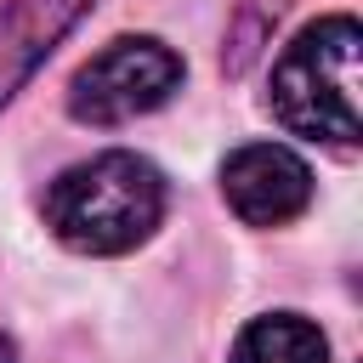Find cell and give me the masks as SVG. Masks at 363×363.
<instances>
[{
    "instance_id": "cell-1",
    "label": "cell",
    "mask_w": 363,
    "mask_h": 363,
    "mask_svg": "<svg viewBox=\"0 0 363 363\" xmlns=\"http://www.w3.org/2000/svg\"><path fill=\"white\" fill-rule=\"evenodd\" d=\"M164 221V176L130 147L91 153L45 187V227L79 255H125Z\"/></svg>"
},
{
    "instance_id": "cell-2",
    "label": "cell",
    "mask_w": 363,
    "mask_h": 363,
    "mask_svg": "<svg viewBox=\"0 0 363 363\" xmlns=\"http://www.w3.org/2000/svg\"><path fill=\"white\" fill-rule=\"evenodd\" d=\"M357 45L363 34L346 11L306 23L272 62V119L312 142H357Z\"/></svg>"
},
{
    "instance_id": "cell-3",
    "label": "cell",
    "mask_w": 363,
    "mask_h": 363,
    "mask_svg": "<svg viewBox=\"0 0 363 363\" xmlns=\"http://www.w3.org/2000/svg\"><path fill=\"white\" fill-rule=\"evenodd\" d=\"M182 85V57L153 34H119L108 40L74 79H68V113L79 125H125L136 113H153Z\"/></svg>"
},
{
    "instance_id": "cell-4",
    "label": "cell",
    "mask_w": 363,
    "mask_h": 363,
    "mask_svg": "<svg viewBox=\"0 0 363 363\" xmlns=\"http://www.w3.org/2000/svg\"><path fill=\"white\" fill-rule=\"evenodd\" d=\"M221 199L244 227H284L312 204V170L284 142H250L221 164Z\"/></svg>"
},
{
    "instance_id": "cell-5",
    "label": "cell",
    "mask_w": 363,
    "mask_h": 363,
    "mask_svg": "<svg viewBox=\"0 0 363 363\" xmlns=\"http://www.w3.org/2000/svg\"><path fill=\"white\" fill-rule=\"evenodd\" d=\"M85 6L91 0H6V11H0V108L51 57V45L79 23Z\"/></svg>"
},
{
    "instance_id": "cell-6",
    "label": "cell",
    "mask_w": 363,
    "mask_h": 363,
    "mask_svg": "<svg viewBox=\"0 0 363 363\" xmlns=\"http://www.w3.org/2000/svg\"><path fill=\"white\" fill-rule=\"evenodd\" d=\"M227 363H329V340L301 312H267V318L244 323Z\"/></svg>"
},
{
    "instance_id": "cell-7",
    "label": "cell",
    "mask_w": 363,
    "mask_h": 363,
    "mask_svg": "<svg viewBox=\"0 0 363 363\" xmlns=\"http://www.w3.org/2000/svg\"><path fill=\"white\" fill-rule=\"evenodd\" d=\"M0 363H17V346H11L6 335H0Z\"/></svg>"
}]
</instances>
